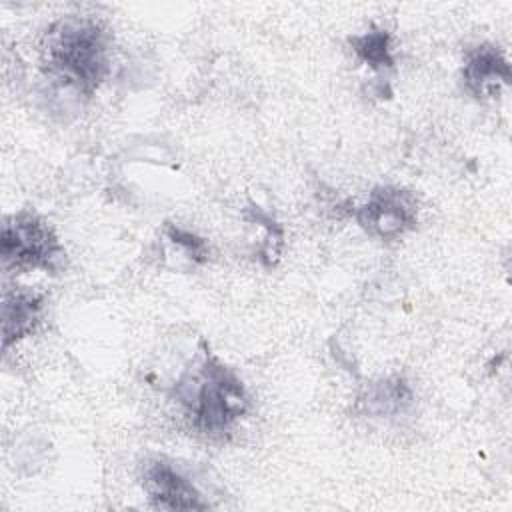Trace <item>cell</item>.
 <instances>
[{"mask_svg": "<svg viewBox=\"0 0 512 512\" xmlns=\"http://www.w3.org/2000/svg\"><path fill=\"white\" fill-rule=\"evenodd\" d=\"M174 396L192 428L206 438H224L250 412L246 386L202 342L200 358L174 384Z\"/></svg>", "mask_w": 512, "mask_h": 512, "instance_id": "1", "label": "cell"}, {"mask_svg": "<svg viewBox=\"0 0 512 512\" xmlns=\"http://www.w3.org/2000/svg\"><path fill=\"white\" fill-rule=\"evenodd\" d=\"M46 74L92 96L110 74V36L88 16H64L50 24L40 44Z\"/></svg>", "mask_w": 512, "mask_h": 512, "instance_id": "2", "label": "cell"}, {"mask_svg": "<svg viewBox=\"0 0 512 512\" xmlns=\"http://www.w3.org/2000/svg\"><path fill=\"white\" fill-rule=\"evenodd\" d=\"M0 256L6 272H56L66 252L48 220L32 210H18L4 218Z\"/></svg>", "mask_w": 512, "mask_h": 512, "instance_id": "3", "label": "cell"}, {"mask_svg": "<svg viewBox=\"0 0 512 512\" xmlns=\"http://www.w3.org/2000/svg\"><path fill=\"white\" fill-rule=\"evenodd\" d=\"M418 198L412 190L384 184L372 188L368 200L352 210L356 224L374 238L398 240L418 226Z\"/></svg>", "mask_w": 512, "mask_h": 512, "instance_id": "4", "label": "cell"}, {"mask_svg": "<svg viewBox=\"0 0 512 512\" xmlns=\"http://www.w3.org/2000/svg\"><path fill=\"white\" fill-rule=\"evenodd\" d=\"M142 490L158 510H206L208 502L194 482L162 458H150L140 474Z\"/></svg>", "mask_w": 512, "mask_h": 512, "instance_id": "5", "label": "cell"}, {"mask_svg": "<svg viewBox=\"0 0 512 512\" xmlns=\"http://www.w3.org/2000/svg\"><path fill=\"white\" fill-rule=\"evenodd\" d=\"M462 82L476 100L496 98L502 88L510 86L512 72L506 54L492 42H480L464 52Z\"/></svg>", "mask_w": 512, "mask_h": 512, "instance_id": "6", "label": "cell"}, {"mask_svg": "<svg viewBox=\"0 0 512 512\" xmlns=\"http://www.w3.org/2000/svg\"><path fill=\"white\" fill-rule=\"evenodd\" d=\"M42 310L44 294L26 286L6 290L2 298V348L8 350L30 336L40 322Z\"/></svg>", "mask_w": 512, "mask_h": 512, "instance_id": "7", "label": "cell"}, {"mask_svg": "<svg viewBox=\"0 0 512 512\" xmlns=\"http://www.w3.org/2000/svg\"><path fill=\"white\" fill-rule=\"evenodd\" d=\"M412 390L400 374L380 378L358 396L356 408L366 416H396L412 404Z\"/></svg>", "mask_w": 512, "mask_h": 512, "instance_id": "8", "label": "cell"}, {"mask_svg": "<svg viewBox=\"0 0 512 512\" xmlns=\"http://www.w3.org/2000/svg\"><path fill=\"white\" fill-rule=\"evenodd\" d=\"M348 46L352 48L356 60L374 72L394 70L396 60L392 52V34L386 28L372 26L362 34H354L348 38Z\"/></svg>", "mask_w": 512, "mask_h": 512, "instance_id": "9", "label": "cell"}, {"mask_svg": "<svg viewBox=\"0 0 512 512\" xmlns=\"http://www.w3.org/2000/svg\"><path fill=\"white\" fill-rule=\"evenodd\" d=\"M244 218L254 224L256 228L262 230V240L256 248V256L262 262V266L272 268L280 260L282 248H284V228L268 214L264 212L258 204L250 202L246 208Z\"/></svg>", "mask_w": 512, "mask_h": 512, "instance_id": "10", "label": "cell"}, {"mask_svg": "<svg viewBox=\"0 0 512 512\" xmlns=\"http://www.w3.org/2000/svg\"><path fill=\"white\" fill-rule=\"evenodd\" d=\"M164 238L178 250L180 258H184L186 262H190L194 266H200L210 258V248H208L206 240L200 238L198 234L186 230V228H180L172 222H166L164 224Z\"/></svg>", "mask_w": 512, "mask_h": 512, "instance_id": "11", "label": "cell"}]
</instances>
